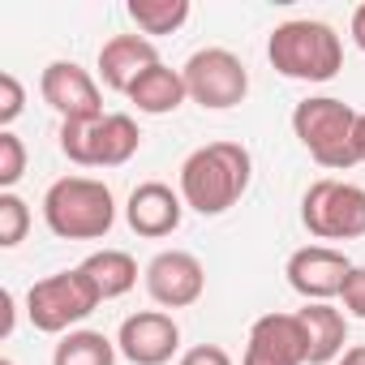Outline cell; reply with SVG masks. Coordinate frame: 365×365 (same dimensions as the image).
<instances>
[{"instance_id": "f1b7e54d", "label": "cell", "mask_w": 365, "mask_h": 365, "mask_svg": "<svg viewBox=\"0 0 365 365\" xmlns=\"http://www.w3.org/2000/svg\"><path fill=\"white\" fill-rule=\"evenodd\" d=\"M356 159L365 163V112H361V120H356Z\"/></svg>"}, {"instance_id": "f546056e", "label": "cell", "mask_w": 365, "mask_h": 365, "mask_svg": "<svg viewBox=\"0 0 365 365\" xmlns=\"http://www.w3.org/2000/svg\"><path fill=\"white\" fill-rule=\"evenodd\" d=\"M0 365H18V361H14V356H0Z\"/></svg>"}, {"instance_id": "9c48e42d", "label": "cell", "mask_w": 365, "mask_h": 365, "mask_svg": "<svg viewBox=\"0 0 365 365\" xmlns=\"http://www.w3.org/2000/svg\"><path fill=\"white\" fill-rule=\"evenodd\" d=\"M142 284H146V292L159 309H190L207 292V267L190 250H159L146 262Z\"/></svg>"}, {"instance_id": "83f0119b", "label": "cell", "mask_w": 365, "mask_h": 365, "mask_svg": "<svg viewBox=\"0 0 365 365\" xmlns=\"http://www.w3.org/2000/svg\"><path fill=\"white\" fill-rule=\"evenodd\" d=\"M335 365H365V344H352V348H344V356H339Z\"/></svg>"}, {"instance_id": "e0dca14e", "label": "cell", "mask_w": 365, "mask_h": 365, "mask_svg": "<svg viewBox=\"0 0 365 365\" xmlns=\"http://www.w3.org/2000/svg\"><path fill=\"white\" fill-rule=\"evenodd\" d=\"M142 116H168V112H176L180 103L190 99V91H185V78H180V69H172V65H150L146 73H138V82L129 86V95H125Z\"/></svg>"}, {"instance_id": "30bf717a", "label": "cell", "mask_w": 365, "mask_h": 365, "mask_svg": "<svg viewBox=\"0 0 365 365\" xmlns=\"http://www.w3.org/2000/svg\"><path fill=\"white\" fill-rule=\"evenodd\" d=\"M39 95L43 103L61 116V120H91L103 116V95L91 69H82L78 61H52L39 73Z\"/></svg>"}, {"instance_id": "4fadbf2b", "label": "cell", "mask_w": 365, "mask_h": 365, "mask_svg": "<svg viewBox=\"0 0 365 365\" xmlns=\"http://www.w3.org/2000/svg\"><path fill=\"white\" fill-rule=\"evenodd\" d=\"M241 365H309L305 361V331H301L297 314L254 318Z\"/></svg>"}, {"instance_id": "484cf974", "label": "cell", "mask_w": 365, "mask_h": 365, "mask_svg": "<svg viewBox=\"0 0 365 365\" xmlns=\"http://www.w3.org/2000/svg\"><path fill=\"white\" fill-rule=\"evenodd\" d=\"M348 35H352V43L365 52V0L352 9V18H348Z\"/></svg>"}, {"instance_id": "8fae6325", "label": "cell", "mask_w": 365, "mask_h": 365, "mask_svg": "<svg viewBox=\"0 0 365 365\" xmlns=\"http://www.w3.org/2000/svg\"><path fill=\"white\" fill-rule=\"evenodd\" d=\"M284 275L301 301H335L344 292V279L352 275V262L335 245H301L288 254Z\"/></svg>"}, {"instance_id": "8992f818", "label": "cell", "mask_w": 365, "mask_h": 365, "mask_svg": "<svg viewBox=\"0 0 365 365\" xmlns=\"http://www.w3.org/2000/svg\"><path fill=\"white\" fill-rule=\"evenodd\" d=\"M138 146H142V129L129 112L61 120V150L78 168H120L138 155Z\"/></svg>"}, {"instance_id": "603a6c76", "label": "cell", "mask_w": 365, "mask_h": 365, "mask_svg": "<svg viewBox=\"0 0 365 365\" xmlns=\"http://www.w3.org/2000/svg\"><path fill=\"white\" fill-rule=\"evenodd\" d=\"M26 108V91L18 82V73H0V129H9Z\"/></svg>"}, {"instance_id": "ffe728a7", "label": "cell", "mask_w": 365, "mask_h": 365, "mask_svg": "<svg viewBox=\"0 0 365 365\" xmlns=\"http://www.w3.org/2000/svg\"><path fill=\"white\" fill-rule=\"evenodd\" d=\"M190 0H129V18L133 26L150 39V35H176L190 22Z\"/></svg>"}, {"instance_id": "ac0fdd59", "label": "cell", "mask_w": 365, "mask_h": 365, "mask_svg": "<svg viewBox=\"0 0 365 365\" xmlns=\"http://www.w3.org/2000/svg\"><path fill=\"white\" fill-rule=\"evenodd\" d=\"M82 271L91 275V284L99 288L103 301H116V297H125V292L138 284V262H133V254H125V250H95V254L82 262Z\"/></svg>"}, {"instance_id": "ba28073f", "label": "cell", "mask_w": 365, "mask_h": 365, "mask_svg": "<svg viewBox=\"0 0 365 365\" xmlns=\"http://www.w3.org/2000/svg\"><path fill=\"white\" fill-rule=\"evenodd\" d=\"M180 78H185L190 103H198L207 112H228V108L245 103V95H250V69L228 48H198L185 61Z\"/></svg>"}, {"instance_id": "9a60e30c", "label": "cell", "mask_w": 365, "mask_h": 365, "mask_svg": "<svg viewBox=\"0 0 365 365\" xmlns=\"http://www.w3.org/2000/svg\"><path fill=\"white\" fill-rule=\"evenodd\" d=\"M150 65H159V48L146 35H112L99 48V82L116 95H129L138 73H146Z\"/></svg>"}, {"instance_id": "d4e9b609", "label": "cell", "mask_w": 365, "mask_h": 365, "mask_svg": "<svg viewBox=\"0 0 365 365\" xmlns=\"http://www.w3.org/2000/svg\"><path fill=\"white\" fill-rule=\"evenodd\" d=\"M176 365H232V356H228V348H220V344H194L190 352H180Z\"/></svg>"}, {"instance_id": "4316f807", "label": "cell", "mask_w": 365, "mask_h": 365, "mask_svg": "<svg viewBox=\"0 0 365 365\" xmlns=\"http://www.w3.org/2000/svg\"><path fill=\"white\" fill-rule=\"evenodd\" d=\"M0 309H5V322H0V335H14V322H18V309H14V292L5 288V292H0Z\"/></svg>"}, {"instance_id": "277c9868", "label": "cell", "mask_w": 365, "mask_h": 365, "mask_svg": "<svg viewBox=\"0 0 365 365\" xmlns=\"http://www.w3.org/2000/svg\"><path fill=\"white\" fill-rule=\"evenodd\" d=\"M356 120L361 112L335 95H309L292 108V133L309 150V159L327 172L356 168Z\"/></svg>"}, {"instance_id": "5b68a950", "label": "cell", "mask_w": 365, "mask_h": 365, "mask_svg": "<svg viewBox=\"0 0 365 365\" xmlns=\"http://www.w3.org/2000/svg\"><path fill=\"white\" fill-rule=\"evenodd\" d=\"M99 305H103V297H99V288L91 284V275L82 267L43 275L26 292V318L43 335H69V331H78V322H86Z\"/></svg>"}, {"instance_id": "7c38bea8", "label": "cell", "mask_w": 365, "mask_h": 365, "mask_svg": "<svg viewBox=\"0 0 365 365\" xmlns=\"http://www.w3.org/2000/svg\"><path fill=\"white\" fill-rule=\"evenodd\" d=\"M116 348L129 365H168L180 352V327L168 309H138L120 322Z\"/></svg>"}, {"instance_id": "44dd1931", "label": "cell", "mask_w": 365, "mask_h": 365, "mask_svg": "<svg viewBox=\"0 0 365 365\" xmlns=\"http://www.w3.org/2000/svg\"><path fill=\"white\" fill-rule=\"evenodd\" d=\"M31 232V207L18 194H0V245L18 250Z\"/></svg>"}, {"instance_id": "6da1fadb", "label": "cell", "mask_w": 365, "mask_h": 365, "mask_svg": "<svg viewBox=\"0 0 365 365\" xmlns=\"http://www.w3.org/2000/svg\"><path fill=\"white\" fill-rule=\"evenodd\" d=\"M254 180V155L241 142H207L185 155L180 163V198L198 215L232 211Z\"/></svg>"}, {"instance_id": "52a82bcc", "label": "cell", "mask_w": 365, "mask_h": 365, "mask_svg": "<svg viewBox=\"0 0 365 365\" xmlns=\"http://www.w3.org/2000/svg\"><path fill=\"white\" fill-rule=\"evenodd\" d=\"M301 224L314 241H361L365 237V190L339 176H322L301 198Z\"/></svg>"}, {"instance_id": "3957f363", "label": "cell", "mask_w": 365, "mask_h": 365, "mask_svg": "<svg viewBox=\"0 0 365 365\" xmlns=\"http://www.w3.org/2000/svg\"><path fill=\"white\" fill-rule=\"evenodd\" d=\"M43 224L61 241H103L116 224V198L95 176H61L43 194Z\"/></svg>"}, {"instance_id": "7a4b0ae2", "label": "cell", "mask_w": 365, "mask_h": 365, "mask_svg": "<svg viewBox=\"0 0 365 365\" xmlns=\"http://www.w3.org/2000/svg\"><path fill=\"white\" fill-rule=\"evenodd\" d=\"M267 61L288 82H331L344 69V39L318 18H292L271 31Z\"/></svg>"}, {"instance_id": "2e32d148", "label": "cell", "mask_w": 365, "mask_h": 365, "mask_svg": "<svg viewBox=\"0 0 365 365\" xmlns=\"http://www.w3.org/2000/svg\"><path fill=\"white\" fill-rule=\"evenodd\" d=\"M301 331H305V361L309 365H335L348 344V314L335 309L331 301H305L292 309Z\"/></svg>"}, {"instance_id": "5bb4252c", "label": "cell", "mask_w": 365, "mask_h": 365, "mask_svg": "<svg viewBox=\"0 0 365 365\" xmlns=\"http://www.w3.org/2000/svg\"><path fill=\"white\" fill-rule=\"evenodd\" d=\"M180 220H185V198H180V190L163 185V180H142L125 202V224L146 241L172 237Z\"/></svg>"}, {"instance_id": "d6986e66", "label": "cell", "mask_w": 365, "mask_h": 365, "mask_svg": "<svg viewBox=\"0 0 365 365\" xmlns=\"http://www.w3.org/2000/svg\"><path fill=\"white\" fill-rule=\"evenodd\" d=\"M116 356H120L116 339H108L103 331L78 327V331L61 335V344L52 352V365H116Z\"/></svg>"}, {"instance_id": "7402d4cb", "label": "cell", "mask_w": 365, "mask_h": 365, "mask_svg": "<svg viewBox=\"0 0 365 365\" xmlns=\"http://www.w3.org/2000/svg\"><path fill=\"white\" fill-rule=\"evenodd\" d=\"M22 176H26V142L14 129H0V194H14Z\"/></svg>"}, {"instance_id": "cb8c5ba5", "label": "cell", "mask_w": 365, "mask_h": 365, "mask_svg": "<svg viewBox=\"0 0 365 365\" xmlns=\"http://www.w3.org/2000/svg\"><path fill=\"white\" fill-rule=\"evenodd\" d=\"M339 297H344V309L365 322V267H352V275L344 279V292Z\"/></svg>"}]
</instances>
